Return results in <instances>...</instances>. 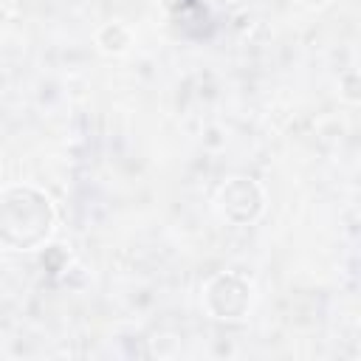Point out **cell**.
Returning a JSON list of instances; mask_svg holds the SVG:
<instances>
[{
  "label": "cell",
  "mask_w": 361,
  "mask_h": 361,
  "mask_svg": "<svg viewBox=\"0 0 361 361\" xmlns=\"http://www.w3.org/2000/svg\"><path fill=\"white\" fill-rule=\"evenodd\" d=\"M220 212L234 220V223H245L254 220L262 212V192L248 180V178H231L228 183H223L220 195H217Z\"/></svg>",
  "instance_id": "obj_2"
},
{
  "label": "cell",
  "mask_w": 361,
  "mask_h": 361,
  "mask_svg": "<svg viewBox=\"0 0 361 361\" xmlns=\"http://www.w3.org/2000/svg\"><path fill=\"white\" fill-rule=\"evenodd\" d=\"M54 228L51 200L31 189L17 186L0 197V243L8 248H37Z\"/></svg>",
  "instance_id": "obj_1"
},
{
  "label": "cell",
  "mask_w": 361,
  "mask_h": 361,
  "mask_svg": "<svg viewBox=\"0 0 361 361\" xmlns=\"http://www.w3.org/2000/svg\"><path fill=\"white\" fill-rule=\"evenodd\" d=\"M214 299H223V305H217L212 313L217 319H240L251 302L248 296V288L237 279V276H217L209 282L206 288V302H214Z\"/></svg>",
  "instance_id": "obj_3"
}]
</instances>
